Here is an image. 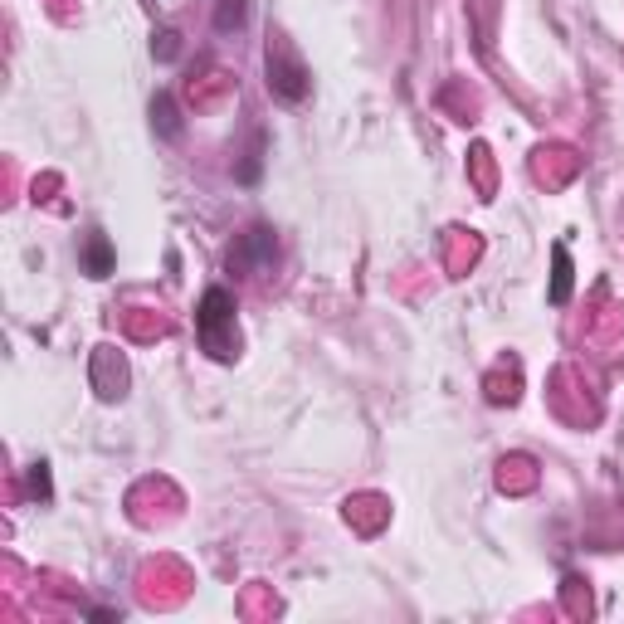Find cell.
Here are the masks:
<instances>
[{"label": "cell", "instance_id": "8992f818", "mask_svg": "<svg viewBox=\"0 0 624 624\" xmlns=\"http://www.w3.org/2000/svg\"><path fill=\"white\" fill-rule=\"evenodd\" d=\"M108 264H112L108 239H103V235H93V239H89V268H93V278H103V273H108Z\"/></svg>", "mask_w": 624, "mask_h": 624}, {"label": "cell", "instance_id": "ba28073f", "mask_svg": "<svg viewBox=\"0 0 624 624\" xmlns=\"http://www.w3.org/2000/svg\"><path fill=\"white\" fill-rule=\"evenodd\" d=\"M30 483H35V493H50V478H44V464H35Z\"/></svg>", "mask_w": 624, "mask_h": 624}, {"label": "cell", "instance_id": "52a82bcc", "mask_svg": "<svg viewBox=\"0 0 624 624\" xmlns=\"http://www.w3.org/2000/svg\"><path fill=\"white\" fill-rule=\"evenodd\" d=\"M215 25H220V30H229V25H244V0H220Z\"/></svg>", "mask_w": 624, "mask_h": 624}, {"label": "cell", "instance_id": "3957f363", "mask_svg": "<svg viewBox=\"0 0 624 624\" xmlns=\"http://www.w3.org/2000/svg\"><path fill=\"white\" fill-rule=\"evenodd\" d=\"M268 258H273V229H264V225H254L244 239H239V249L229 254V268H268Z\"/></svg>", "mask_w": 624, "mask_h": 624}, {"label": "cell", "instance_id": "5b68a950", "mask_svg": "<svg viewBox=\"0 0 624 624\" xmlns=\"http://www.w3.org/2000/svg\"><path fill=\"white\" fill-rule=\"evenodd\" d=\"M151 118H157V122H161V132H166V137H176V132H181V118H176V103H171V98H166V93H161V98H157V103H151Z\"/></svg>", "mask_w": 624, "mask_h": 624}, {"label": "cell", "instance_id": "7a4b0ae2", "mask_svg": "<svg viewBox=\"0 0 624 624\" xmlns=\"http://www.w3.org/2000/svg\"><path fill=\"white\" fill-rule=\"evenodd\" d=\"M268 89H273L278 98H288V103H297L307 93V69L283 40L268 44Z\"/></svg>", "mask_w": 624, "mask_h": 624}, {"label": "cell", "instance_id": "277c9868", "mask_svg": "<svg viewBox=\"0 0 624 624\" xmlns=\"http://www.w3.org/2000/svg\"><path fill=\"white\" fill-rule=\"evenodd\" d=\"M571 297V258L566 249H556V278H551V303H566Z\"/></svg>", "mask_w": 624, "mask_h": 624}, {"label": "cell", "instance_id": "6da1fadb", "mask_svg": "<svg viewBox=\"0 0 624 624\" xmlns=\"http://www.w3.org/2000/svg\"><path fill=\"white\" fill-rule=\"evenodd\" d=\"M196 332H200V347L210 357H220V361L235 357V297L225 288H210L205 293V303L196 312Z\"/></svg>", "mask_w": 624, "mask_h": 624}]
</instances>
